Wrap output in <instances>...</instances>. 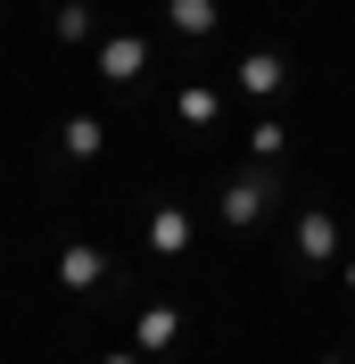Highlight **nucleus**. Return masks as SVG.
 Wrapping results in <instances>:
<instances>
[{
  "mask_svg": "<svg viewBox=\"0 0 355 364\" xmlns=\"http://www.w3.org/2000/svg\"><path fill=\"white\" fill-rule=\"evenodd\" d=\"M174 108H182V124H215V116H223V91L215 83H182Z\"/></svg>",
  "mask_w": 355,
  "mask_h": 364,
  "instance_id": "9b49d317",
  "label": "nucleus"
},
{
  "mask_svg": "<svg viewBox=\"0 0 355 364\" xmlns=\"http://www.w3.org/2000/svg\"><path fill=\"white\" fill-rule=\"evenodd\" d=\"M231 83H240L248 100H281V91H289V58H281V50H248Z\"/></svg>",
  "mask_w": 355,
  "mask_h": 364,
  "instance_id": "20e7f679",
  "label": "nucleus"
},
{
  "mask_svg": "<svg viewBox=\"0 0 355 364\" xmlns=\"http://www.w3.org/2000/svg\"><path fill=\"white\" fill-rule=\"evenodd\" d=\"M99 364H141V348H108V356H99Z\"/></svg>",
  "mask_w": 355,
  "mask_h": 364,
  "instance_id": "ddd939ff",
  "label": "nucleus"
},
{
  "mask_svg": "<svg viewBox=\"0 0 355 364\" xmlns=\"http://www.w3.org/2000/svg\"><path fill=\"white\" fill-rule=\"evenodd\" d=\"M322 364H347V356H322Z\"/></svg>",
  "mask_w": 355,
  "mask_h": 364,
  "instance_id": "2eb2a0df",
  "label": "nucleus"
},
{
  "mask_svg": "<svg viewBox=\"0 0 355 364\" xmlns=\"http://www.w3.org/2000/svg\"><path fill=\"white\" fill-rule=\"evenodd\" d=\"M58 290H75V298L108 290V257L91 249V240H67V249H58Z\"/></svg>",
  "mask_w": 355,
  "mask_h": 364,
  "instance_id": "7ed1b4c3",
  "label": "nucleus"
},
{
  "mask_svg": "<svg viewBox=\"0 0 355 364\" xmlns=\"http://www.w3.org/2000/svg\"><path fill=\"white\" fill-rule=\"evenodd\" d=\"M91 0H58V9H50V33H58V42H91Z\"/></svg>",
  "mask_w": 355,
  "mask_h": 364,
  "instance_id": "9d476101",
  "label": "nucleus"
},
{
  "mask_svg": "<svg viewBox=\"0 0 355 364\" xmlns=\"http://www.w3.org/2000/svg\"><path fill=\"white\" fill-rule=\"evenodd\" d=\"M190 249V215H182V207H157L149 215V257H182Z\"/></svg>",
  "mask_w": 355,
  "mask_h": 364,
  "instance_id": "6e6552de",
  "label": "nucleus"
},
{
  "mask_svg": "<svg viewBox=\"0 0 355 364\" xmlns=\"http://www.w3.org/2000/svg\"><path fill=\"white\" fill-rule=\"evenodd\" d=\"M273 199H281V182H273V174H248V182H223V224H231V232H248V224H265V207Z\"/></svg>",
  "mask_w": 355,
  "mask_h": 364,
  "instance_id": "f257e3e1",
  "label": "nucleus"
},
{
  "mask_svg": "<svg viewBox=\"0 0 355 364\" xmlns=\"http://www.w3.org/2000/svg\"><path fill=\"white\" fill-rule=\"evenodd\" d=\"M174 340H182V315H174V306H141V323H133V348H157V356H165Z\"/></svg>",
  "mask_w": 355,
  "mask_h": 364,
  "instance_id": "1a4fd4ad",
  "label": "nucleus"
},
{
  "mask_svg": "<svg viewBox=\"0 0 355 364\" xmlns=\"http://www.w3.org/2000/svg\"><path fill=\"white\" fill-rule=\"evenodd\" d=\"M165 25H174L182 42H207V33L223 25V9H215V0H165Z\"/></svg>",
  "mask_w": 355,
  "mask_h": 364,
  "instance_id": "0eeeda50",
  "label": "nucleus"
},
{
  "mask_svg": "<svg viewBox=\"0 0 355 364\" xmlns=\"http://www.w3.org/2000/svg\"><path fill=\"white\" fill-rule=\"evenodd\" d=\"M297 257H306V265H331L339 257V215L331 207H306V215H297Z\"/></svg>",
  "mask_w": 355,
  "mask_h": 364,
  "instance_id": "39448f33",
  "label": "nucleus"
},
{
  "mask_svg": "<svg viewBox=\"0 0 355 364\" xmlns=\"http://www.w3.org/2000/svg\"><path fill=\"white\" fill-rule=\"evenodd\" d=\"M281 149H289V133H281V124L265 116V124L248 133V158H256V166H281Z\"/></svg>",
  "mask_w": 355,
  "mask_h": 364,
  "instance_id": "f8f14e48",
  "label": "nucleus"
},
{
  "mask_svg": "<svg viewBox=\"0 0 355 364\" xmlns=\"http://www.w3.org/2000/svg\"><path fill=\"white\" fill-rule=\"evenodd\" d=\"M99 149H108V124H99V116H67V124H58V158L91 166Z\"/></svg>",
  "mask_w": 355,
  "mask_h": 364,
  "instance_id": "423d86ee",
  "label": "nucleus"
},
{
  "mask_svg": "<svg viewBox=\"0 0 355 364\" xmlns=\"http://www.w3.org/2000/svg\"><path fill=\"white\" fill-rule=\"evenodd\" d=\"M347 290H355V265H347Z\"/></svg>",
  "mask_w": 355,
  "mask_h": 364,
  "instance_id": "4468645a",
  "label": "nucleus"
},
{
  "mask_svg": "<svg viewBox=\"0 0 355 364\" xmlns=\"http://www.w3.org/2000/svg\"><path fill=\"white\" fill-rule=\"evenodd\" d=\"M141 75H149V33H108V42H99V83L133 91Z\"/></svg>",
  "mask_w": 355,
  "mask_h": 364,
  "instance_id": "f03ea898",
  "label": "nucleus"
}]
</instances>
